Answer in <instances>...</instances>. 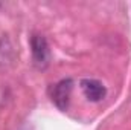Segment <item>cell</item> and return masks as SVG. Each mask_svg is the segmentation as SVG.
I'll return each mask as SVG.
<instances>
[{
	"label": "cell",
	"instance_id": "obj_1",
	"mask_svg": "<svg viewBox=\"0 0 131 130\" xmlns=\"http://www.w3.org/2000/svg\"><path fill=\"white\" fill-rule=\"evenodd\" d=\"M31 51L34 63L38 67H44L49 63V44L43 35L34 34L31 37Z\"/></svg>",
	"mask_w": 131,
	"mask_h": 130
},
{
	"label": "cell",
	"instance_id": "obj_2",
	"mask_svg": "<svg viewBox=\"0 0 131 130\" xmlns=\"http://www.w3.org/2000/svg\"><path fill=\"white\" fill-rule=\"evenodd\" d=\"M72 87H73V81L70 78L61 80L52 90V101L57 104L58 109L66 110L69 107V101H70V94H72Z\"/></svg>",
	"mask_w": 131,
	"mask_h": 130
},
{
	"label": "cell",
	"instance_id": "obj_3",
	"mask_svg": "<svg viewBox=\"0 0 131 130\" xmlns=\"http://www.w3.org/2000/svg\"><path fill=\"white\" fill-rule=\"evenodd\" d=\"M81 89L84 92V95L87 99L90 101H101L102 98L105 97V86L98 81V80H90V78H85L81 81Z\"/></svg>",
	"mask_w": 131,
	"mask_h": 130
}]
</instances>
